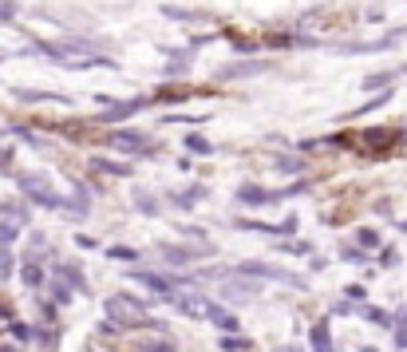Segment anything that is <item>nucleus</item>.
<instances>
[{
	"instance_id": "obj_1",
	"label": "nucleus",
	"mask_w": 407,
	"mask_h": 352,
	"mask_svg": "<svg viewBox=\"0 0 407 352\" xmlns=\"http://www.w3.org/2000/svg\"><path fill=\"white\" fill-rule=\"evenodd\" d=\"M103 313L115 329H158V320L146 313V305L139 297H123V293H115L103 301Z\"/></svg>"
},
{
	"instance_id": "obj_2",
	"label": "nucleus",
	"mask_w": 407,
	"mask_h": 352,
	"mask_svg": "<svg viewBox=\"0 0 407 352\" xmlns=\"http://www.w3.org/2000/svg\"><path fill=\"white\" fill-rule=\"evenodd\" d=\"M16 182H20V190L28 194L32 202H36V206H47V210H63V194L56 190V186H52V182H47L44 175H20L16 178Z\"/></svg>"
},
{
	"instance_id": "obj_3",
	"label": "nucleus",
	"mask_w": 407,
	"mask_h": 352,
	"mask_svg": "<svg viewBox=\"0 0 407 352\" xmlns=\"http://www.w3.org/2000/svg\"><path fill=\"white\" fill-rule=\"evenodd\" d=\"M135 285H146L155 297H162V301H178V285H174L170 277H158V273H146V270H135V273H126Z\"/></svg>"
},
{
	"instance_id": "obj_4",
	"label": "nucleus",
	"mask_w": 407,
	"mask_h": 352,
	"mask_svg": "<svg viewBox=\"0 0 407 352\" xmlns=\"http://www.w3.org/2000/svg\"><path fill=\"white\" fill-rule=\"evenodd\" d=\"M221 297H230V301H257L261 297V281H253V277H241V273H234L230 277V285L221 281Z\"/></svg>"
},
{
	"instance_id": "obj_5",
	"label": "nucleus",
	"mask_w": 407,
	"mask_h": 352,
	"mask_svg": "<svg viewBox=\"0 0 407 352\" xmlns=\"http://www.w3.org/2000/svg\"><path fill=\"white\" fill-rule=\"evenodd\" d=\"M241 277H269V281H289V285H305V277H297V273H289V270H273V265H265V261H245L241 265Z\"/></svg>"
},
{
	"instance_id": "obj_6",
	"label": "nucleus",
	"mask_w": 407,
	"mask_h": 352,
	"mask_svg": "<svg viewBox=\"0 0 407 352\" xmlns=\"http://www.w3.org/2000/svg\"><path fill=\"white\" fill-rule=\"evenodd\" d=\"M107 143L115 146V151H123V155H146V151H151V139L139 135V131H111Z\"/></svg>"
},
{
	"instance_id": "obj_7",
	"label": "nucleus",
	"mask_w": 407,
	"mask_h": 352,
	"mask_svg": "<svg viewBox=\"0 0 407 352\" xmlns=\"http://www.w3.org/2000/svg\"><path fill=\"white\" fill-rule=\"evenodd\" d=\"M178 309L186 313V317H194V320H202V317H210V301L206 297H198V293H178Z\"/></svg>"
},
{
	"instance_id": "obj_8",
	"label": "nucleus",
	"mask_w": 407,
	"mask_h": 352,
	"mask_svg": "<svg viewBox=\"0 0 407 352\" xmlns=\"http://www.w3.org/2000/svg\"><path fill=\"white\" fill-rule=\"evenodd\" d=\"M269 64H261V60H241V64H230L221 67V80H245V76H257V72H265Z\"/></svg>"
},
{
	"instance_id": "obj_9",
	"label": "nucleus",
	"mask_w": 407,
	"mask_h": 352,
	"mask_svg": "<svg viewBox=\"0 0 407 352\" xmlns=\"http://www.w3.org/2000/svg\"><path fill=\"white\" fill-rule=\"evenodd\" d=\"M210 320L221 329V336H237V329H241V324H237V317L230 313V309H221V305H210Z\"/></svg>"
},
{
	"instance_id": "obj_10",
	"label": "nucleus",
	"mask_w": 407,
	"mask_h": 352,
	"mask_svg": "<svg viewBox=\"0 0 407 352\" xmlns=\"http://www.w3.org/2000/svg\"><path fill=\"white\" fill-rule=\"evenodd\" d=\"M142 111L139 99H131V103H111V111H99V123H119V119H126V115Z\"/></svg>"
},
{
	"instance_id": "obj_11",
	"label": "nucleus",
	"mask_w": 407,
	"mask_h": 352,
	"mask_svg": "<svg viewBox=\"0 0 407 352\" xmlns=\"http://www.w3.org/2000/svg\"><path fill=\"white\" fill-rule=\"evenodd\" d=\"M16 99H28V103H63V107H72V99L67 96H56V91H28V87H20V91H16Z\"/></svg>"
},
{
	"instance_id": "obj_12",
	"label": "nucleus",
	"mask_w": 407,
	"mask_h": 352,
	"mask_svg": "<svg viewBox=\"0 0 407 352\" xmlns=\"http://www.w3.org/2000/svg\"><path fill=\"white\" fill-rule=\"evenodd\" d=\"M158 257H162V261H170V265H178V270L194 261V254H190V250H178V245H158Z\"/></svg>"
},
{
	"instance_id": "obj_13",
	"label": "nucleus",
	"mask_w": 407,
	"mask_h": 352,
	"mask_svg": "<svg viewBox=\"0 0 407 352\" xmlns=\"http://www.w3.org/2000/svg\"><path fill=\"white\" fill-rule=\"evenodd\" d=\"M91 170H103V175L126 178L131 175V162H111V159H91Z\"/></svg>"
},
{
	"instance_id": "obj_14",
	"label": "nucleus",
	"mask_w": 407,
	"mask_h": 352,
	"mask_svg": "<svg viewBox=\"0 0 407 352\" xmlns=\"http://www.w3.org/2000/svg\"><path fill=\"white\" fill-rule=\"evenodd\" d=\"M131 349H135V352H178L170 340H162V336H146V340H135Z\"/></svg>"
},
{
	"instance_id": "obj_15",
	"label": "nucleus",
	"mask_w": 407,
	"mask_h": 352,
	"mask_svg": "<svg viewBox=\"0 0 407 352\" xmlns=\"http://www.w3.org/2000/svg\"><path fill=\"white\" fill-rule=\"evenodd\" d=\"M313 352H336L332 349V336H329V324H324V320H320V324H313Z\"/></svg>"
},
{
	"instance_id": "obj_16",
	"label": "nucleus",
	"mask_w": 407,
	"mask_h": 352,
	"mask_svg": "<svg viewBox=\"0 0 407 352\" xmlns=\"http://www.w3.org/2000/svg\"><path fill=\"white\" fill-rule=\"evenodd\" d=\"M198 198H206V186H186V190H174V206H194Z\"/></svg>"
},
{
	"instance_id": "obj_17",
	"label": "nucleus",
	"mask_w": 407,
	"mask_h": 352,
	"mask_svg": "<svg viewBox=\"0 0 407 352\" xmlns=\"http://www.w3.org/2000/svg\"><path fill=\"white\" fill-rule=\"evenodd\" d=\"M20 277H24V285H44V270L36 265V261H24V270H20Z\"/></svg>"
},
{
	"instance_id": "obj_18",
	"label": "nucleus",
	"mask_w": 407,
	"mask_h": 352,
	"mask_svg": "<svg viewBox=\"0 0 407 352\" xmlns=\"http://www.w3.org/2000/svg\"><path fill=\"white\" fill-rule=\"evenodd\" d=\"M218 349H221V352H250L253 344L245 340V336H221V340H218Z\"/></svg>"
},
{
	"instance_id": "obj_19",
	"label": "nucleus",
	"mask_w": 407,
	"mask_h": 352,
	"mask_svg": "<svg viewBox=\"0 0 407 352\" xmlns=\"http://www.w3.org/2000/svg\"><path fill=\"white\" fill-rule=\"evenodd\" d=\"M107 257H115V261H139V250H131V245H111Z\"/></svg>"
},
{
	"instance_id": "obj_20",
	"label": "nucleus",
	"mask_w": 407,
	"mask_h": 352,
	"mask_svg": "<svg viewBox=\"0 0 407 352\" xmlns=\"http://www.w3.org/2000/svg\"><path fill=\"white\" fill-rule=\"evenodd\" d=\"M356 241H360V250H380V234L376 230H356Z\"/></svg>"
},
{
	"instance_id": "obj_21",
	"label": "nucleus",
	"mask_w": 407,
	"mask_h": 352,
	"mask_svg": "<svg viewBox=\"0 0 407 352\" xmlns=\"http://www.w3.org/2000/svg\"><path fill=\"white\" fill-rule=\"evenodd\" d=\"M60 277H63V281H67V285H76V289H87V281L79 277V270H76V265H63V270H60Z\"/></svg>"
},
{
	"instance_id": "obj_22",
	"label": "nucleus",
	"mask_w": 407,
	"mask_h": 352,
	"mask_svg": "<svg viewBox=\"0 0 407 352\" xmlns=\"http://www.w3.org/2000/svg\"><path fill=\"white\" fill-rule=\"evenodd\" d=\"M52 297H56V301H60V305H67V301H72V285H67V281H63V277H60V281L52 285Z\"/></svg>"
},
{
	"instance_id": "obj_23",
	"label": "nucleus",
	"mask_w": 407,
	"mask_h": 352,
	"mask_svg": "<svg viewBox=\"0 0 407 352\" xmlns=\"http://www.w3.org/2000/svg\"><path fill=\"white\" fill-rule=\"evenodd\" d=\"M186 151H194V155H210L214 146L206 143V139H198V135H190V139H186Z\"/></svg>"
},
{
	"instance_id": "obj_24",
	"label": "nucleus",
	"mask_w": 407,
	"mask_h": 352,
	"mask_svg": "<svg viewBox=\"0 0 407 352\" xmlns=\"http://www.w3.org/2000/svg\"><path fill=\"white\" fill-rule=\"evenodd\" d=\"M16 241V226L12 222H0V245H12Z\"/></svg>"
},
{
	"instance_id": "obj_25",
	"label": "nucleus",
	"mask_w": 407,
	"mask_h": 352,
	"mask_svg": "<svg viewBox=\"0 0 407 352\" xmlns=\"http://www.w3.org/2000/svg\"><path fill=\"white\" fill-rule=\"evenodd\" d=\"M364 317H368V320H376V324H384V329L392 324V317H388V313H380V309H364Z\"/></svg>"
},
{
	"instance_id": "obj_26",
	"label": "nucleus",
	"mask_w": 407,
	"mask_h": 352,
	"mask_svg": "<svg viewBox=\"0 0 407 352\" xmlns=\"http://www.w3.org/2000/svg\"><path fill=\"white\" fill-rule=\"evenodd\" d=\"M281 170H289V175H297V170H305V166H300V159H281Z\"/></svg>"
},
{
	"instance_id": "obj_27",
	"label": "nucleus",
	"mask_w": 407,
	"mask_h": 352,
	"mask_svg": "<svg viewBox=\"0 0 407 352\" xmlns=\"http://www.w3.org/2000/svg\"><path fill=\"white\" fill-rule=\"evenodd\" d=\"M16 16V4L12 0H4V4H0V20H12Z\"/></svg>"
},
{
	"instance_id": "obj_28",
	"label": "nucleus",
	"mask_w": 407,
	"mask_h": 352,
	"mask_svg": "<svg viewBox=\"0 0 407 352\" xmlns=\"http://www.w3.org/2000/svg\"><path fill=\"white\" fill-rule=\"evenodd\" d=\"M344 297H352V301H364V285H348Z\"/></svg>"
},
{
	"instance_id": "obj_29",
	"label": "nucleus",
	"mask_w": 407,
	"mask_h": 352,
	"mask_svg": "<svg viewBox=\"0 0 407 352\" xmlns=\"http://www.w3.org/2000/svg\"><path fill=\"white\" fill-rule=\"evenodd\" d=\"M12 336L16 340H28V324H12Z\"/></svg>"
},
{
	"instance_id": "obj_30",
	"label": "nucleus",
	"mask_w": 407,
	"mask_h": 352,
	"mask_svg": "<svg viewBox=\"0 0 407 352\" xmlns=\"http://www.w3.org/2000/svg\"><path fill=\"white\" fill-rule=\"evenodd\" d=\"M4 166H12V151H8V146L0 151V170H4Z\"/></svg>"
},
{
	"instance_id": "obj_31",
	"label": "nucleus",
	"mask_w": 407,
	"mask_h": 352,
	"mask_svg": "<svg viewBox=\"0 0 407 352\" xmlns=\"http://www.w3.org/2000/svg\"><path fill=\"white\" fill-rule=\"evenodd\" d=\"M0 352H20V349H16V344H0Z\"/></svg>"
},
{
	"instance_id": "obj_32",
	"label": "nucleus",
	"mask_w": 407,
	"mask_h": 352,
	"mask_svg": "<svg viewBox=\"0 0 407 352\" xmlns=\"http://www.w3.org/2000/svg\"><path fill=\"white\" fill-rule=\"evenodd\" d=\"M277 352H300V349H297V344H289V349H277Z\"/></svg>"
},
{
	"instance_id": "obj_33",
	"label": "nucleus",
	"mask_w": 407,
	"mask_h": 352,
	"mask_svg": "<svg viewBox=\"0 0 407 352\" xmlns=\"http://www.w3.org/2000/svg\"><path fill=\"white\" fill-rule=\"evenodd\" d=\"M360 352H380V349H372V344H364V349Z\"/></svg>"
}]
</instances>
